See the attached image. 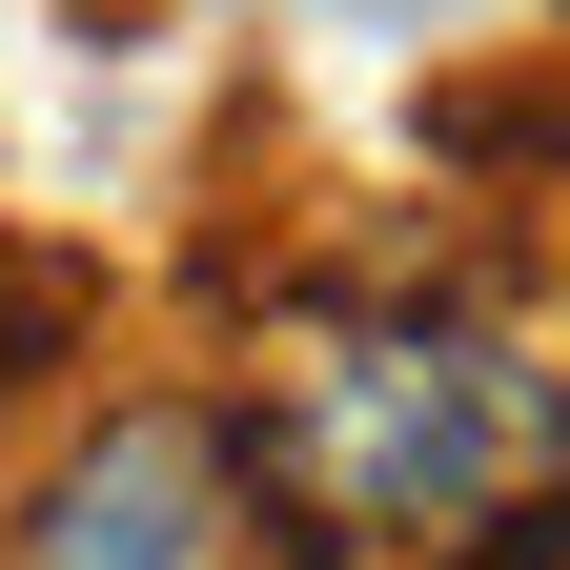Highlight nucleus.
<instances>
[{
  "label": "nucleus",
  "instance_id": "1",
  "mask_svg": "<svg viewBox=\"0 0 570 570\" xmlns=\"http://www.w3.org/2000/svg\"><path fill=\"white\" fill-rule=\"evenodd\" d=\"M550 449L570 387L489 306H306L225 428L245 510H285L306 550H469L510 489H550Z\"/></svg>",
  "mask_w": 570,
  "mask_h": 570
},
{
  "label": "nucleus",
  "instance_id": "2",
  "mask_svg": "<svg viewBox=\"0 0 570 570\" xmlns=\"http://www.w3.org/2000/svg\"><path fill=\"white\" fill-rule=\"evenodd\" d=\"M0 570H245V469L204 407H102L82 449H61L21 489V530H0Z\"/></svg>",
  "mask_w": 570,
  "mask_h": 570
}]
</instances>
